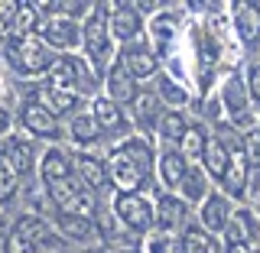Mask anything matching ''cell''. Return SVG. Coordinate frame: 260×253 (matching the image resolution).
<instances>
[{"label": "cell", "mask_w": 260, "mask_h": 253, "mask_svg": "<svg viewBox=\"0 0 260 253\" xmlns=\"http://www.w3.org/2000/svg\"><path fill=\"white\" fill-rule=\"evenodd\" d=\"M120 46L114 43L111 26H108V4H91V13L81 23V59L91 65L98 78H104V71L117 62Z\"/></svg>", "instance_id": "obj_1"}, {"label": "cell", "mask_w": 260, "mask_h": 253, "mask_svg": "<svg viewBox=\"0 0 260 253\" xmlns=\"http://www.w3.org/2000/svg\"><path fill=\"white\" fill-rule=\"evenodd\" d=\"M59 55L39 36H4V62L16 78L43 81Z\"/></svg>", "instance_id": "obj_2"}, {"label": "cell", "mask_w": 260, "mask_h": 253, "mask_svg": "<svg viewBox=\"0 0 260 253\" xmlns=\"http://www.w3.org/2000/svg\"><path fill=\"white\" fill-rule=\"evenodd\" d=\"M111 218L120 231L130 237H150L156 231V208H153V192H114L111 195Z\"/></svg>", "instance_id": "obj_3"}, {"label": "cell", "mask_w": 260, "mask_h": 253, "mask_svg": "<svg viewBox=\"0 0 260 253\" xmlns=\"http://www.w3.org/2000/svg\"><path fill=\"white\" fill-rule=\"evenodd\" d=\"M39 85L46 88H59V91H72L78 97H85V101H91V97L101 91V78L91 71V65H88L81 55H59L55 65L49 68V75L39 81Z\"/></svg>", "instance_id": "obj_4"}, {"label": "cell", "mask_w": 260, "mask_h": 253, "mask_svg": "<svg viewBox=\"0 0 260 253\" xmlns=\"http://www.w3.org/2000/svg\"><path fill=\"white\" fill-rule=\"evenodd\" d=\"M16 130L36 143H65V120H59L39 97H26L16 107Z\"/></svg>", "instance_id": "obj_5"}, {"label": "cell", "mask_w": 260, "mask_h": 253, "mask_svg": "<svg viewBox=\"0 0 260 253\" xmlns=\"http://www.w3.org/2000/svg\"><path fill=\"white\" fill-rule=\"evenodd\" d=\"M185 7H153V13H146V29H143V39L156 49V55L169 52L173 46L182 43V32H185Z\"/></svg>", "instance_id": "obj_6"}, {"label": "cell", "mask_w": 260, "mask_h": 253, "mask_svg": "<svg viewBox=\"0 0 260 253\" xmlns=\"http://www.w3.org/2000/svg\"><path fill=\"white\" fill-rule=\"evenodd\" d=\"M231 39L238 43L241 52H257L260 49V4L257 0H234L224 7Z\"/></svg>", "instance_id": "obj_7"}, {"label": "cell", "mask_w": 260, "mask_h": 253, "mask_svg": "<svg viewBox=\"0 0 260 253\" xmlns=\"http://www.w3.org/2000/svg\"><path fill=\"white\" fill-rule=\"evenodd\" d=\"M88 114L98 120V127H101L104 140H111L117 146L120 140H127L130 133H134V124H130V114L127 107H120V104H114L108 94L98 91L91 101H88Z\"/></svg>", "instance_id": "obj_8"}, {"label": "cell", "mask_w": 260, "mask_h": 253, "mask_svg": "<svg viewBox=\"0 0 260 253\" xmlns=\"http://www.w3.org/2000/svg\"><path fill=\"white\" fill-rule=\"evenodd\" d=\"M108 26L117 46H130L137 39H143V29H146L143 4H127V0L108 4Z\"/></svg>", "instance_id": "obj_9"}, {"label": "cell", "mask_w": 260, "mask_h": 253, "mask_svg": "<svg viewBox=\"0 0 260 253\" xmlns=\"http://www.w3.org/2000/svg\"><path fill=\"white\" fill-rule=\"evenodd\" d=\"M36 36L43 39L55 55H75V52H81V23L72 20V16H62V13L46 16Z\"/></svg>", "instance_id": "obj_10"}, {"label": "cell", "mask_w": 260, "mask_h": 253, "mask_svg": "<svg viewBox=\"0 0 260 253\" xmlns=\"http://www.w3.org/2000/svg\"><path fill=\"white\" fill-rule=\"evenodd\" d=\"M117 62L137 78V85H143V81H156L162 75V59L156 55V49L146 43V39H137V43H130V46H120Z\"/></svg>", "instance_id": "obj_11"}, {"label": "cell", "mask_w": 260, "mask_h": 253, "mask_svg": "<svg viewBox=\"0 0 260 253\" xmlns=\"http://www.w3.org/2000/svg\"><path fill=\"white\" fill-rule=\"evenodd\" d=\"M104 166H108V182L114 192H150L153 178H146L140 169L134 166L120 146H111L104 153Z\"/></svg>", "instance_id": "obj_12"}, {"label": "cell", "mask_w": 260, "mask_h": 253, "mask_svg": "<svg viewBox=\"0 0 260 253\" xmlns=\"http://www.w3.org/2000/svg\"><path fill=\"white\" fill-rule=\"evenodd\" d=\"M221 247H260V214L254 205H234V214L228 221L221 237Z\"/></svg>", "instance_id": "obj_13"}, {"label": "cell", "mask_w": 260, "mask_h": 253, "mask_svg": "<svg viewBox=\"0 0 260 253\" xmlns=\"http://www.w3.org/2000/svg\"><path fill=\"white\" fill-rule=\"evenodd\" d=\"M153 208H156V231L153 234H162V237H176V234L192 221V208L173 192L156 189L153 192Z\"/></svg>", "instance_id": "obj_14"}, {"label": "cell", "mask_w": 260, "mask_h": 253, "mask_svg": "<svg viewBox=\"0 0 260 253\" xmlns=\"http://www.w3.org/2000/svg\"><path fill=\"white\" fill-rule=\"evenodd\" d=\"M36 178H39V185L75 178V153L65 143L43 146V150H39V162H36Z\"/></svg>", "instance_id": "obj_15"}, {"label": "cell", "mask_w": 260, "mask_h": 253, "mask_svg": "<svg viewBox=\"0 0 260 253\" xmlns=\"http://www.w3.org/2000/svg\"><path fill=\"white\" fill-rule=\"evenodd\" d=\"M0 156L16 169L20 178H32L36 175V162H39V143L29 140V136H23L20 130H10V133L0 140Z\"/></svg>", "instance_id": "obj_16"}, {"label": "cell", "mask_w": 260, "mask_h": 253, "mask_svg": "<svg viewBox=\"0 0 260 253\" xmlns=\"http://www.w3.org/2000/svg\"><path fill=\"white\" fill-rule=\"evenodd\" d=\"M231 214H234V201L228 198L224 192L211 189L208 198L192 211V221L199 224L205 234H211V237H221L224 227H228V221H231Z\"/></svg>", "instance_id": "obj_17"}, {"label": "cell", "mask_w": 260, "mask_h": 253, "mask_svg": "<svg viewBox=\"0 0 260 253\" xmlns=\"http://www.w3.org/2000/svg\"><path fill=\"white\" fill-rule=\"evenodd\" d=\"M65 143L75 153H98V146L104 143V133L98 127V120L88 114V107L65 120Z\"/></svg>", "instance_id": "obj_18"}, {"label": "cell", "mask_w": 260, "mask_h": 253, "mask_svg": "<svg viewBox=\"0 0 260 253\" xmlns=\"http://www.w3.org/2000/svg\"><path fill=\"white\" fill-rule=\"evenodd\" d=\"M162 111L166 107H162V101L156 97V91H153V88H140L137 101L127 107L134 133H143V136H150V140H156V124H159Z\"/></svg>", "instance_id": "obj_19"}, {"label": "cell", "mask_w": 260, "mask_h": 253, "mask_svg": "<svg viewBox=\"0 0 260 253\" xmlns=\"http://www.w3.org/2000/svg\"><path fill=\"white\" fill-rule=\"evenodd\" d=\"M192 162L182 156L179 150H173V146H159V156H156V169H153V182H156L159 192H176L179 182L185 178V172H189ZM153 189V192H156Z\"/></svg>", "instance_id": "obj_20"}, {"label": "cell", "mask_w": 260, "mask_h": 253, "mask_svg": "<svg viewBox=\"0 0 260 253\" xmlns=\"http://www.w3.org/2000/svg\"><path fill=\"white\" fill-rule=\"evenodd\" d=\"M250 178H254V169L247 166V159H244L241 146L234 143V150H231V166H228L224 182L218 185V192H224L228 198L234 201V205H244V198L250 195Z\"/></svg>", "instance_id": "obj_21"}, {"label": "cell", "mask_w": 260, "mask_h": 253, "mask_svg": "<svg viewBox=\"0 0 260 253\" xmlns=\"http://www.w3.org/2000/svg\"><path fill=\"white\" fill-rule=\"evenodd\" d=\"M101 94H108L114 104H120V107H130V104L137 101V94H140V85H137V78L130 75L124 65L114 62L101 78Z\"/></svg>", "instance_id": "obj_22"}, {"label": "cell", "mask_w": 260, "mask_h": 253, "mask_svg": "<svg viewBox=\"0 0 260 253\" xmlns=\"http://www.w3.org/2000/svg\"><path fill=\"white\" fill-rule=\"evenodd\" d=\"M52 227L59 231V237L65 243H78V247H94V243H101V234H98V221H94V218L55 214Z\"/></svg>", "instance_id": "obj_23"}, {"label": "cell", "mask_w": 260, "mask_h": 253, "mask_svg": "<svg viewBox=\"0 0 260 253\" xmlns=\"http://www.w3.org/2000/svg\"><path fill=\"white\" fill-rule=\"evenodd\" d=\"M231 150H234V143H228L224 136H218V133H211L208 136V146H205V156H202V172H205L211 178V185H221L224 182V172H228V166H231Z\"/></svg>", "instance_id": "obj_24"}, {"label": "cell", "mask_w": 260, "mask_h": 253, "mask_svg": "<svg viewBox=\"0 0 260 253\" xmlns=\"http://www.w3.org/2000/svg\"><path fill=\"white\" fill-rule=\"evenodd\" d=\"M117 146L124 150V156L134 162V166L140 169L146 178H153V169H156V156H159L156 140H150V136H143V133H130L127 140H120ZM153 185H156V182H153Z\"/></svg>", "instance_id": "obj_25"}, {"label": "cell", "mask_w": 260, "mask_h": 253, "mask_svg": "<svg viewBox=\"0 0 260 253\" xmlns=\"http://www.w3.org/2000/svg\"><path fill=\"white\" fill-rule=\"evenodd\" d=\"M72 153H75V150H72ZM75 178H78L81 185H88L94 195L111 189L108 166H104V156H101V153H75Z\"/></svg>", "instance_id": "obj_26"}, {"label": "cell", "mask_w": 260, "mask_h": 253, "mask_svg": "<svg viewBox=\"0 0 260 253\" xmlns=\"http://www.w3.org/2000/svg\"><path fill=\"white\" fill-rule=\"evenodd\" d=\"M173 247H176V253H221V240L205 234L195 221H189L173 237Z\"/></svg>", "instance_id": "obj_27"}, {"label": "cell", "mask_w": 260, "mask_h": 253, "mask_svg": "<svg viewBox=\"0 0 260 253\" xmlns=\"http://www.w3.org/2000/svg\"><path fill=\"white\" fill-rule=\"evenodd\" d=\"M39 101H43L59 120H69V117H75L78 111L88 107L85 97H78L72 91H59V88H46V85H39Z\"/></svg>", "instance_id": "obj_28"}, {"label": "cell", "mask_w": 260, "mask_h": 253, "mask_svg": "<svg viewBox=\"0 0 260 253\" xmlns=\"http://www.w3.org/2000/svg\"><path fill=\"white\" fill-rule=\"evenodd\" d=\"M153 91H156V97L162 101L166 111H185L195 101L192 88L182 85V81H176V78H169V75H159L156 81H153Z\"/></svg>", "instance_id": "obj_29"}, {"label": "cell", "mask_w": 260, "mask_h": 253, "mask_svg": "<svg viewBox=\"0 0 260 253\" xmlns=\"http://www.w3.org/2000/svg\"><path fill=\"white\" fill-rule=\"evenodd\" d=\"M211 189H215V185H211V178L202 172V166H189V172H185V178L179 182V189L173 195H179V198H182L185 205L195 211L211 195Z\"/></svg>", "instance_id": "obj_30"}, {"label": "cell", "mask_w": 260, "mask_h": 253, "mask_svg": "<svg viewBox=\"0 0 260 253\" xmlns=\"http://www.w3.org/2000/svg\"><path fill=\"white\" fill-rule=\"evenodd\" d=\"M189 124H192L189 111H162V117L156 124V146H173V150H179Z\"/></svg>", "instance_id": "obj_31"}, {"label": "cell", "mask_w": 260, "mask_h": 253, "mask_svg": "<svg viewBox=\"0 0 260 253\" xmlns=\"http://www.w3.org/2000/svg\"><path fill=\"white\" fill-rule=\"evenodd\" d=\"M208 136H211V130H208L205 120H192L189 130H185V136H182V143H179V153H182V156L189 159L192 166H199L202 156H205Z\"/></svg>", "instance_id": "obj_32"}, {"label": "cell", "mask_w": 260, "mask_h": 253, "mask_svg": "<svg viewBox=\"0 0 260 253\" xmlns=\"http://www.w3.org/2000/svg\"><path fill=\"white\" fill-rule=\"evenodd\" d=\"M23 189V178L16 175V169L0 156V208H7L10 201H16V195Z\"/></svg>", "instance_id": "obj_33"}, {"label": "cell", "mask_w": 260, "mask_h": 253, "mask_svg": "<svg viewBox=\"0 0 260 253\" xmlns=\"http://www.w3.org/2000/svg\"><path fill=\"white\" fill-rule=\"evenodd\" d=\"M241 153H244V159H247V166L254 169V172L260 175V124L254 130H247V133L241 136Z\"/></svg>", "instance_id": "obj_34"}, {"label": "cell", "mask_w": 260, "mask_h": 253, "mask_svg": "<svg viewBox=\"0 0 260 253\" xmlns=\"http://www.w3.org/2000/svg\"><path fill=\"white\" fill-rule=\"evenodd\" d=\"M16 13H20V0H0V32L4 36H10Z\"/></svg>", "instance_id": "obj_35"}, {"label": "cell", "mask_w": 260, "mask_h": 253, "mask_svg": "<svg viewBox=\"0 0 260 253\" xmlns=\"http://www.w3.org/2000/svg\"><path fill=\"white\" fill-rule=\"evenodd\" d=\"M257 247H221V253H254Z\"/></svg>", "instance_id": "obj_36"}, {"label": "cell", "mask_w": 260, "mask_h": 253, "mask_svg": "<svg viewBox=\"0 0 260 253\" xmlns=\"http://www.w3.org/2000/svg\"><path fill=\"white\" fill-rule=\"evenodd\" d=\"M75 253H108L101 247V243H94V247H81V250H75Z\"/></svg>", "instance_id": "obj_37"}, {"label": "cell", "mask_w": 260, "mask_h": 253, "mask_svg": "<svg viewBox=\"0 0 260 253\" xmlns=\"http://www.w3.org/2000/svg\"><path fill=\"white\" fill-rule=\"evenodd\" d=\"M114 253H143V247H120V250H114Z\"/></svg>", "instance_id": "obj_38"}, {"label": "cell", "mask_w": 260, "mask_h": 253, "mask_svg": "<svg viewBox=\"0 0 260 253\" xmlns=\"http://www.w3.org/2000/svg\"><path fill=\"white\" fill-rule=\"evenodd\" d=\"M257 214H260V201H257Z\"/></svg>", "instance_id": "obj_39"}, {"label": "cell", "mask_w": 260, "mask_h": 253, "mask_svg": "<svg viewBox=\"0 0 260 253\" xmlns=\"http://www.w3.org/2000/svg\"><path fill=\"white\" fill-rule=\"evenodd\" d=\"M254 253H260V247H257V250H254Z\"/></svg>", "instance_id": "obj_40"}]
</instances>
